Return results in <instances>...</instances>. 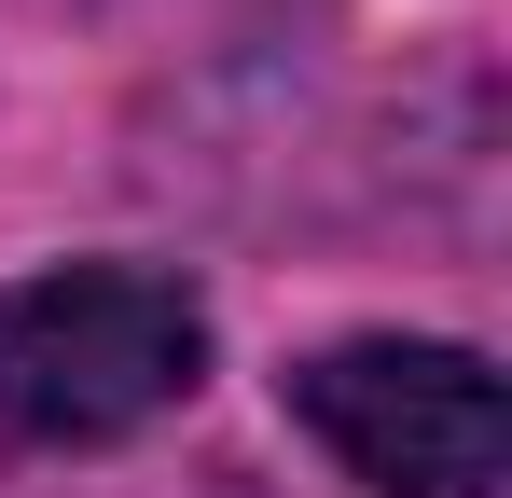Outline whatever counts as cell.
<instances>
[{"label":"cell","instance_id":"1","mask_svg":"<svg viewBox=\"0 0 512 498\" xmlns=\"http://www.w3.org/2000/svg\"><path fill=\"white\" fill-rule=\"evenodd\" d=\"M208 374V305L153 263H56L0 291V457L153 429Z\"/></svg>","mask_w":512,"mask_h":498},{"label":"cell","instance_id":"2","mask_svg":"<svg viewBox=\"0 0 512 498\" xmlns=\"http://www.w3.org/2000/svg\"><path fill=\"white\" fill-rule=\"evenodd\" d=\"M291 402L374 498H485L499 485V374L471 346H402V332L319 346L291 374Z\"/></svg>","mask_w":512,"mask_h":498}]
</instances>
